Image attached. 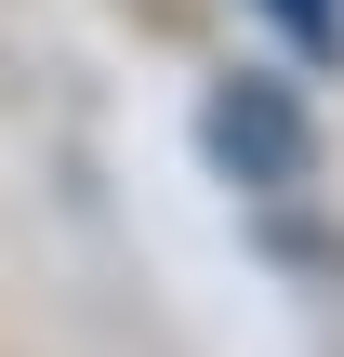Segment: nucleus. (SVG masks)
Returning a JSON list of instances; mask_svg holds the SVG:
<instances>
[{
	"mask_svg": "<svg viewBox=\"0 0 344 357\" xmlns=\"http://www.w3.org/2000/svg\"><path fill=\"white\" fill-rule=\"evenodd\" d=\"M199 132H212V159H225L239 185H265V199H278V185H305V159H318V132H305V106H292L278 79H225Z\"/></svg>",
	"mask_w": 344,
	"mask_h": 357,
	"instance_id": "nucleus-1",
	"label": "nucleus"
},
{
	"mask_svg": "<svg viewBox=\"0 0 344 357\" xmlns=\"http://www.w3.org/2000/svg\"><path fill=\"white\" fill-rule=\"evenodd\" d=\"M278 13H292L305 40H331V26H344V0H278Z\"/></svg>",
	"mask_w": 344,
	"mask_h": 357,
	"instance_id": "nucleus-2",
	"label": "nucleus"
}]
</instances>
